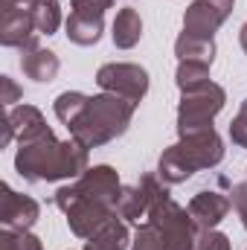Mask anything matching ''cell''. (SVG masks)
Segmentation results:
<instances>
[{
  "mask_svg": "<svg viewBox=\"0 0 247 250\" xmlns=\"http://www.w3.org/2000/svg\"><path fill=\"white\" fill-rule=\"evenodd\" d=\"M15 239H18V250H44V242H41L38 236H32L29 230L15 233Z\"/></svg>",
  "mask_w": 247,
  "mask_h": 250,
  "instance_id": "cell-28",
  "label": "cell"
},
{
  "mask_svg": "<svg viewBox=\"0 0 247 250\" xmlns=\"http://www.w3.org/2000/svg\"><path fill=\"white\" fill-rule=\"evenodd\" d=\"M140 184L148 192V215H145V221H151L157 227V233L163 236L166 250H192L195 248V236H198V224L192 221L189 209L172 198L169 184H163L157 178V172L143 175Z\"/></svg>",
  "mask_w": 247,
  "mask_h": 250,
  "instance_id": "cell-4",
  "label": "cell"
},
{
  "mask_svg": "<svg viewBox=\"0 0 247 250\" xmlns=\"http://www.w3.org/2000/svg\"><path fill=\"white\" fill-rule=\"evenodd\" d=\"M175 56H178V62H198V64H209L212 67V62H215V41L181 32L178 41H175Z\"/></svg>",
  "mask_w": 247,
  "mask_h": 250,
  "instance_id": "cell-16",
  "label": "cell"
},
{
  "mask_svg": "<svg viewBox=\"0 0 247 250\" xmlns=\"http://www.w3.org/2000/svg\"><path fill=\"white\" fill-rule=\"evenodd\" d=\"M131 245V233H128V224L123 218H111L96 236H90L84 242V250H125Z\"/></svg>",
  "mask_w": 247,
  "mask_h": 250,
  "instance_id": "cell-17",
  "label": "cell"
},
{
  "mask_svg": "<svg viewBox=\"0 0 247 250\" xmlns=\"http://www.w3.org/2000/svg\"><path fill=\"white\" fill-rule=\"evenodd\" d=\"M96 84L102 87V93H114V96H123L128 102L140 105L148 93V70L140 67V64L131 62H108L96 70Z\"/></svg>",
  "mask_w": 247,
  "mask_h": 250,
  "instance_id": "cell-7",
  "label": "cell"
},
{
  "mask_svg": "<svg viewBox=\"0 0 247 250\" xmlns=\"http://www.w3.org/2000/svg\"><path fill=\"white\" fill-rule=\"evenodd\" d=\"M140 38H143V18H140V12L131 9V6L120 9L117 18H114V26H111L114 47L117 50H131V47L140 44Z\"/></svg>",
  "mask_w": 247,
  "mask_h": 250,
  "instance_id": "cell-15",
  "label": "cell"
},
{
  "mask_svg": "<svg viewBox=\"0 0 247 250\" xmlns=\"http://www.w3.org/2000/svg\"><path fill=\"white\" fill-rule=\"evenodd\" d=\"M64 29H67V41H70V44L93 47V44H99V38H102V32H105V18H93V15L70 12Z\"/></svg>",
  "mask_w": 247,
  "mask_h": 250,
  "instance_id": "cell-14",
  "label": "cell"
},
{
  "mask_svg": "<svg viewBox=\"0 0 247 250\" xmlns=\"http://www.w3.org/2000/svg\"><path fill=\"white\" fill-rule=\"evenodd\" d=\"M230 207H233V201H230L227 195L215 192V189H201V192L192 195V201L186 204V209H189L192 221L198 224V230H215V227L227 218Z\"/></svg>",
  "mask_w": 247,
  "mask_h": 250,
  "instance_id": "cell-12",
  "label": "cell"
},
{
  "mask_svg": "<svg viewBox=\"0 0 247 250\" xmlns=\"http://www.w3.org/2000/svg\"><path fill=\"white\" fill-rule=\"evenodd\" d=\"M131 250H166V245H163V236L157 233V227L151 221H143L134 233Z\"/></svg>",
  "mask_w": 247,
  "mask_h": 250,
  "instance_id": "cell-22",
  "label": "cell"
},
{
  "mask_svg": "<svg viewBox=\"0 0 247 250\" xmlns=\"http://www.w3.org/2000/svg\"><path fill=\"white\" fill-rule=\"evenodd\" d=\"M114 3H117V0H73V12L93 15V18H105V12H108Z\"/></svg>",
  "mask_w": 247,
  "mask_h": 250,
  "instance_id": "cell-25",
  "label": "cell"
},
{
  "mask_svg": "<svg viewBox=\"0 0 247 250\" xmlns=\"http://www.w3.org/2000/svg\"><path fill=\"white\" fill-rule=\"evenodd\" d=\"M227 102V90L215 82L181 93V105H178V134H192V131H204L212 128V120L224 111Z\"/></svg>",
  "mask_w": 247,
  "mask_h": 250,
  "instance_id": "cell-5",
  "label": "cell"
},
{
  "mask_svg": "<svg viewBox=\"0 0 247 250\" xmlns=\"http://www.w3.org/2000/svg\"><path fill=\"white\" fill-rule=\"evenodd\" d=\"M239 44H242V50H245V56H247V23L239 29Z\"/></svg>",
  "mask_w": 247,
  "mask_h": 250,
  "instance_id": "cell-30",
  "label": "cell"
},
{
  "mask_svg": "<svg viewBox=\"0 0 247 250\" xmlns=\"http://www.w3.org/2000/svg\"><path fill=\"white\" fill-rule=\"evenodd\" d=\"M120 192H123V181H120L117 169L102 163V166H90L82 178H76L73 184L62 187L53 195V201H56L59 209H64V207H67L70 201H76V198H102V201L117 204Z\"/></svg>",
  "mask_w": 247,
  "mask_h": 250,
  "instance_id": "cell-6",
  "label": "cell"
},
{
  "mask_svg": "<svg viewBox=\"0 0 247 250\" xmlns=\"http://www.w3.org/2000/svg\"><path fill=\"white\" fill-rule=\"evenodd\" d=\"M224 160V140L215 128L184 134L175 146L163 148L157 160V178L169 187L186 184L195 172L212 169Z\"/></svg>",
  "mask_w": 247,
  "mask_h": 250,
  "instance_id": "cell-2",
  "label": "cell"
},
{
  "mask_svg": "<svg viewBox=\"0 0 247 250\" xmlns=\"http://www.w3.org/2000/svg\"><path fill=\"white\" fill-rule=\"evenodd\" d=\"M90 148H84L82 143L59 140L56 134L32 140L18 146L15 154V172L29 181V184H53V181H76L90 169Z\"/></svg>",
  "mask_w": 247,
  "mask_h": 250,
  "instance_id": "cell-1",
  "label": "cell"
},
{
  "mask_svg": "<svg viewBox=\"0 0 247 250\" xmlns=\"http://www.w3.org/2000/svg\"><path fill=\"white\" fill-rule=\"evenodd\" d=\"M38 26L32 21V15L26 12H0V44L21 50V53H32L38 50Z\"/></svg>",
  "mask_w": 247,
  "mask_h": 250,
  "instance_id": "cell-11",
  "label": "cell"
},
{
  "mask_svg": "<svg viewBox=\"0 0 247 250\" xmlns=\"http://www.w3.org/2000/svg\"><path fill=\"white\" fill-rule=\"evenodd\" d=\"M233 6L236 0H192L184 12V32L212 38L221 29V23L233 15Z\"/></svg>",
  "mask_w": 247,
  "mask_h": 250,
  "instance_id": "cell-9",
  "label": "cell"
},
{
  "mask_svg": "<svg viewBox=\"0 0 247 250\" xmlns=\"http://www.w3.org/2000/svg\"><path fill=\"white\" fill-rule=\"evenodd\" d=\"M209 64H198V62H178V73H175V84L181 93L198 90L204 84H209Z\"/></svg>",
  "mask_w": 247,
  "mask_h": 250,
  "instance_id": "cell-20",
  "label": "cell"
},
{
  "mask_svg": "<svg viewBox=\"0 0 247 250\" xmlns=\"http://www.w3.org/2000/svg\"><path fill=\"white\" fill-rule=\"evenodd\" d=\"M117 215L123 221H137L148 215V192L143 184H131V187H123L120 198H117Z\"/></svg>",
  "mask_w": 247,
  "mask_h": 250,
  "instance_id": "cell-18",
  "label": "cell"
},
{
  "mask_svg": "<svg viewBox=\"0 0 247 250\" xmlns=\"http://www.w3.org/2000/svg\"><path fill=\"white\" fill-rule=\"evenodd\" d=\"M230 201H233V207H236V212H239V218H242V227L247 230V184H236V187L230 189Z\"/></svg>",
  "mask_w": 247,
  "mask_h": 250,
  "instance_id": "cell-26",
  "label": "cell"
},
{
  "mask_svg": "<svg viewBox=\"0 0 247 250\" xmlns=\"http://www.w3.org/2000/svg\"><path fill=\"white\" fill-rule=\"evenodd\" d=\"M87 93H82V90H64L56 96V102H53V111H56V117H59V123H64L67 128L76 123L79 117H82V111L87 108Z\"/></svg>",
  "mask_w": 247,
  "mask_h": 250,
  "instance_id": "cell-19",
  "label": "cell"
},
{
  "mask_svg": "<svg viewBox=\"0 0 247 250\" xmlns=\"http://www.w3.org/2000/svg\"><path fill=\"white\" fill-rule=\"evenodd\" d=\"M0 224L3 230H15V233H23V230H32L41 218V204L23 192H15L9 184L0 187Z\"/></svg>",
  "mask_w": 247,
  "mask_h": 250,
  "instance_id": "cell-10",
  "label": "cell"
},
{
  "mask_svg": "<svg viewBox=\"0 0 247 250\" xmlns=\"http://www.w3.org/2000/svg\"><path fill=\"white\" fill-rule=\"evenodd\" d=\"M0 250H18L15 230H3V233H0Z\"/></svg>",
  "mask_w": 247,
  "mask_h": 250,
  "instance_id": "cell-29",
  "label": "cell"
},
{
  "mask_svg": "<svg viewBox=\"0 0 247 250\" xmlns=\"http://www.w3.org/2000/svg\"><path fill=\"white\" fill-rule=\"evenodd\" d=\"M62 0H38L32 9V21L41 35H56L62 26Z\"/></svg>",
  "mask_w": 247,
  "mask_h": 250,
  "instance_id": "cell-21",
  "label": "cell"
},
{
  "mask_svg": "<svg viewBox=\"0 0 247 250\" xmlns=\"http://www.w3.org/2000/svg\"><path fill=\"white\" fill-rule=\"evenodd\" d=\"M245 184H247V181H245Z\"/></svg>",
  "mask_w": 247,
  "mask_h": 250,
  "instance_id": "cell-31",
  "label": "cell"
},
{
  "mask_svg": "<svg viewBox=\"0 0 247 250\" xmlns=\"http://www.w3.org/2000/svg\"><path fill=\"white\" fill-rule=\"evenodd\" d=\"M192 250H230V239L218 230H198Z\"/></svg>",
  "mask_w": 247,
  "mask_h": 250,
  "instance_id": "cell-23",
  "label": "cell"
},
{
  "mask_svg": "<svg viewBox=\"0 0 247 250\" xmlns=\"http://www.w3.org/2000/svg\"><path fill=\"white\" fill-rule=\"evenodd\" d=\"M53 128L47 125L44 114L35 108V105H12L3 117V140L0 146H9L12 140H18V146L23 143H32V140H41V137H50Z\"/></svg>",
  "mask_w": 247,
  "mask_h": 250,
  "instance_id": "cell-8",
  "label": "cell"
},
{
  "mask_svg": "<svg viewBox=\"0 0 247 250\" xmlns=\"http://www.w3.org/2000/svg\"><path fill=\"white\" fill-rule=\"evenodd\" d=\"M230 140H233L239 148H247V99L242 102L239 114H236L233 123H230Z\"/></svg>",
  "mask_w": 247,
  "mask_h": 250,
  "instance_id": "cell-24",
  "label": "cell"
},
{
  "mask_svg": "<svg viewBox=\"0 0 247 250\" xmlns=\"http://www.w3.org/2000/svg\"><path fill=\"white\" fill-rule=\"evenodd\" d=\"M0 87H3L0 102H3V105H9V108H12V105L23 96V90H21V87L15 84V79H9V76H0Z\"/></svg>",
  "mask_w": 247,
  "mask_h": 250,
  "instance_id": "cell-27",
  "label": "cell"
},
{
  "mask_svg": "<svg viewBox=\"0 0 247 250\" xmlns=\"http://www.w3.org/2000/svg\"><path fill=\"white\" fill-rule=\"evenodd\" d=\"M21 70H23L26 79L38 82V84H50V82H56V76L62 70V62H59V56L53 50L38 47L32 53H21Z\"/></svg>",
  "mask_w": 247,
  "mask_h": 250,
  "instance_id": "cell-13",
  "label": "cell"
},
{
  "mask_svg": "<svg viewBox=\"0 0 247 250\" xmlns=\"http://www.w3.org/2000/svg\"><path fill=\"white\" fill-rule=\"evenodd\" d=\"M134 111H137V105L123 96L96 93L87 99V108L67 131L84 148H99V146H108V143L123 137L134 120Z\"/></svg>",
  "mask_w": 247,
  "mask_h": 250,
  "instance_id": "cell-3",
  "label": "cell"
}]
</instances>
